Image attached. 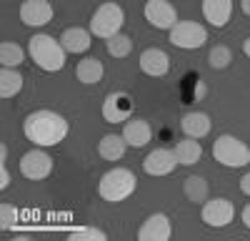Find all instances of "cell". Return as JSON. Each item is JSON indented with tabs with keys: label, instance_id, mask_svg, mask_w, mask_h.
I'll use <instances>...</instances> for the list:
<instances>
[{
	"label": "cell",
	"instance_id": "277c9868",
	"mask_svg": "<svg viewBox=\"0 0 250 241\" xmlns=\"http://www.w3.org/2000/svg\"><path fill=\"white\" fill-rule=\"evenodd\" d=\"M213 158L225 169H243L250 164V148L245 141H240L230 133H223L213 144Z\"/></svg>",
	"mask_w": 250,
	"mask_h": 241
},
{
	"label": "cell",
	"instance_id": "d4e9b609",
	"mask_svg": "<svg viewBox=\"0 0 250 241\" xmlns=\"http://www.w3.org/2000/svg\"><path fill=\"white\" fill-rule=\"evenodd\" d=\"M105 48H108V53L113 58H125V55H130V50H133V40L125 33H118V35L105 40Z\"/></svg>",
	"mask_w": 250,
	"mask_h": 241
},
{
	"label": "cell",
	"instance_id": "4dcf8cb0",
	"mask_svg": "<svg viewBox=\"0 0 250 241\" xmlns=\"http://www.w3.org/2000/svg\"><path fill=\"white\" fill-rule=\"evenodd\" d=\"M240 218H243V224H245V229H250V204H248V206L243 209V216H240Z\"/></svg>",
	"mask_w": 250,
	"mask_h": 241
},
{
	"label": "cell",
	"instance_id": "cb8c5ba5",
	"mask_svg": "<svg viewBox=\"0 0 250 241\" xmlns=\"http://www.w3.org/2000/svg\"><path fill=\"white\" fill-rule=\"evenodd\" d=\"M23 60H25L23 46L13 43V40H5V43L0 46V63H3V68H18Z\"/></svg>",
	"mask_w": 250,
	"mask_h": 241
},
{
	"label": "cell",
	"instance_id": "5b68a950",
	"mask_svg": "<svg viewBox=\"0 0 250 241\" xmlns=\"http://www.w3.org/2000/svg\"><path fill=\"white\" fill-rule=\"evenodd\" d=\"M123 23H125L123 8H120L118 3H103V5L93 13V18H90V33H93L95 38L108 40V38H113V35L120 33Z\"/></svg>",
	"mask_w": 250,
	"mask_h": 241
},
{
	"label": "cell",
	"instance_id": "ac0fdd59",
	"mask_svg": "<svg viewBox=\"0 0 250 241\" xmlns=\"http://www.w3.org/2000/svg\"><path fill=\"white\" fill-rule=\"evenodd\" d=\"M180 128H183V133L188 136V138H205L208 133H210V128H213V120H210V116L208 113H200V111H190V113H185L183 118H180Z\"/></svg>",
	"mask_w": 250,
	"mask_h": 241
},
{
	"label": "cell",
	"instance_id": "ba28073f",
	"mask_svg": "<svg viewBox=\"0 0 250 241\" xmlns=\"http://www.w3.org/2000/svg\"><path fill=\"white\" fill-rule=\"evenodd\" d=\"M233 216H235L233 201H228V198H223V196L208 198L205 204H203V209H200V218H203L210 229H223V226H228V224L233 221Z\"/></svg>",
	"mask_w": 250,
	"mask_h": 241
},
{
	"label": "cell",
	"instance_id": "6da1fadb",
	"mask_svg": "<svg viewBox=\"0 0 250 241\" xmlns=\"http://www.w3.org/2000/svg\"><path fill=\"white\" fill-rule=\"evenodd\" d=\"M68 131H70L68 120L62 118L60 113L48 111V108L33 111V113H28L25 120H23V133H25V138L30 141L33 146H40V148L58 146L60 141H65Z\"/></svg>",
	"mask_w": 250,
	"mask_h": 241
},
{
	"label": "cell",
	"instance_id": "4316f807",
	"mask_svg": "<svg viewBox=\"0 0 250 241\" xmlns=\"http://www.w3.org/2000/svg\"><path fill=\"white\" fill-rule=\"evenodd\" d=\"M70 239H73V241H83V239H90V241H105L108 234H105V231H100V229L88 226V229H75V231L70 234Z\"/></svg>",
	"mask_w": 250,
	"mask_h": 241
},
{
	"label": "cell",
	"instance_id": "8fae6325",
	"mask_svg": "<svg viewBox=\"0 0 250 241\" xmlns=\"http://www.w3.org/2000/svg\"><path fill=\"white\" fill-rule=\"evenodd\" d=\"M138 66L145 75H150V78H163V75H168L170 71V55L165 53L163 48H145L138 58Z\"/></svg>",
	"mask_w": 250,
	"mask_h": 241
},
{
	"label": "cell",
	"instance_id": "44dd1931",
	"mask_svg": "<svg viewBox=\"0 0 250 241\" xmlns=\"http://www.w3.org/2000/svg\"><path fill=\"white\" fill-rule=\"evenodd\" d=\"M75 75L80 83H85V86H95L103 80V75H105V68H103V63L98 58H83L78 68H75Z\"/></svg>",
	"mask_w": 250,
	"mask_h": 241
},
{
	"label": "cell",
	"instance_id": "3957f363",
	"mask_svg": "<svg viewBox=\"0 0 250 241\" xmlns=\"http://www.w3.org/2000/svg\"><path fill=\"white\" fill-rule=\"evenodd\" d=\"M138 186V178L130 169H123V166H115L110 169L108 173L100 176V184H98V193L103 201H110V204H120L125 201Z\"/></svg>",
	"mask_w": 250,
	"mask_h": 241
},
{
	"label": "cell",
	"instance_id": "52a82bcc",
	"mask_svg": "<svg viewBox=\"0 0 250 241\" xmlns=\"http://www.w3.org/2000/svg\"><path fill=\"white\" fill-rule=\"evenodd\" d=\"M20 173H23L28 181H43L53 173V158L45 148H30L28 153H23L20 158Z\"/></svg>",
	"mask_w": 250,
	"mask_h": 241
},
{
	"label": "cell",
	"instance_id": "7402d4cb",
	"mask_svg": "<svg viewBox=\"0 0 250 241\" xmlns=\"http://www.w3.org/2000/svg\"><path fill=\"white\" fill-rule=\"evenodd\" d=\"M183 193H185L188 201H193V204H205L210 189H208V181L203 176H188L183 181Z\"/></svg>",
	"mask_w": 250,
	"mask_h": 241
},
{
	"label": "cell",
	"instance_id": "30bf717a",
	"mask_svg": "<svg viewBox=\"0 0 250 241\" xmlns=\"http://www.w3.org/2000/svg\"><path fill=\"white\" fill-rule=\"evenodd\" d=\"M143 13H145V20L158 30H170L178 23V10L168 0H148Z\"/></svg>",
	"mask_w": 250,
	"mask_h": 241
},
{
	"label": "cell",
	"instance_id": "2e32d148",
	"mask_svg": "<svg viewBox=\"0 0 250 241\" xmlns=\"http://www.w3.org/2000/svg\"><path fill=\"white\" fill-rule=\"evenodd\" d=\"M233 15V0H203V18L213 28H225Z\"/></svg>",
	"mask_w": 250,
	"mask_h": 241
},
{
	"label": "cell",
	"instance_id": "1f68e13d",
	"mask_svg": "<svg viewBox=\"0 0 250 241\" xmlns=\"http://www.w3.org/2000/svg\"><path fill=\"white\" fill-rule=\"evenodd\" d=\"M240 8H243V13L250 18V0H240Z\"/></svg>",
	"mask_w": 250,
	"mask_h": 241
},
{
	"label": "cell",
	"instance_id": "4fadbf2b",
	"mask_svg": "<svg viewBox=\"0 0 250 241\" xmlns=\"http://www.w3.org/2000/svg\"><path fill=\"white\" fill-rule=\"evenodd\" d=\"M20 20L28 28H43L53 20V5L48 0H25L20 5Z\"/></svg>",
	"mask_w": 250,
	"mask_h": 241
},
{
	"label": "cell",
	"instance_id": "603a6c76",
	"mask_svg": "<svg viewBox=\"0 0 250 241\" xmlns=\"http://www.w3.org/2000/svg\"><path fill=\"white\" fill-rule=\"evenodd\" d=\"M25 78L18 73V68H3L0 71V96L3 98H15L23 91Z\"/></svg>",
	"mask_w": 250,
	"mask_h": 241
},
{
	"label": "cell",
	"instance_id": "e0dca14e",
	"mask_svg": "<svg viewBox=\"0 0 250 241\" xmlns=\"http://www.w3.org/2000/svg\"><path fill=\"white\" fill-rule=\"evenodd\" d=\"M60 43L68 53H85L93 46V33L80 28V25H73V28H65L60 33Z\"/></svg>",
	"mask_w": 250,
	"mask_h": 241
},
{
	"label": "cell",
	"instance_id": "9a60e30c",
	"mask_svg": "<svg viewBox=\"0 0 250 241\" xmlns=\"http://www.w3.org/2000/svg\"><path fill=\"white\" fill-rule=\"evenodd\" d=\"M123 138H125V144H128V146L143 148V146L150 144L153 126L145 118H128V120H125V126H123Z\"/></svg>",
	"mask_w": 250,
	"mask_h": 241
},
{
	"label": "cell",
	"instance_id": "7a4b0ae2",
	"mask_svg": "<svg viewBox=\"0 0 250 241\" xmlns=\"http://www.w3.org/2000/svg\"><path fill=\"white\" fill-rule=\"evenodd\" d=\"M28 53L40 71L55 73V71H62V66H65V53L68 50L62 48L60 38L55 40L48 33H38L28 40Z\"/></svg>",
	"mask_w": 250,
	"mask_h": 241
},
{
	"label": "cell",
	"instance_id": "ffe728a7",
	"mask_svg": "<svg viewBox=\"0 0 250 241\" xmlns=\"http://www.w3.org/2000/svg\"><path fill=\"white\" fill-rule=\"evenodd\" d=\"M125 148H128V144H125V138L123 133H108V136H103L98 141V153L105 158V161H120L125 156Z\"/></svg>",
	"mask_w": 250,
	"mask_h": 241
},
{
	"label": "cell",
	"instance_id": "484cf974",
	"mask_svg": "<svg viewBox=\"0 0 250 241\" xmlns=\"http://www.w3.org/2000/svg\"><path fill=\"white\" fill-rule=\"evenodd\" d=\"M230 60H233V53H230L228 46H215V48H210V53H208V63H210V68H215V71L228 68Z\"/></svg>",
	"mask_w": 250,
	"mask_h": 241
},
{
	"label": "cell",
	"instance_id": "7c38bea8",
	"mask_svg": "<svg viewBox=\"0 0 250 241\" xmlns=\"http://www.w3.org/2000/svg\"><path fill=\"white\" fill-rule=\"evenodd\" d=\"M170 236H173V226L165 214H150L138 229V241H168Z\"/></svg>",
	"mask_w": 250,
	"mask_h": 241
},
{
	"label": "cell",
	"instance_id": "9c48e42d",
	"mask_svg": "<svg viewBox=\"0 0 250 241\" xmlns=\"http://www.w3.org/2000/svg\"><path fill=\"white\" fill-rule=\"evenodd\" d=\"M133 98L125 91H113L103 100V118L105 123H125L128 118H133Z\"/></svg>",
	"mask_w": 250,
	"mask_h": 241
},
{
	"label": "cell",
	"instance_id": "d6986e66",
	"mask_svg": "<svg viewBox=\"0 0 250 241\" xmlns=\"http://www.w3.org/2000/svg\"><path fill=\"white\" fill-rule=\"evenodd\" d=\"M175 158L180 166H195L198 161L203 158V146L198 138H188L185 141H178L175 144Z\"/></svg>",
	"mask_w": 250,
	"mask_h": 241
},
{
	"label": "cell",
	"instance_id": "5bb4252c",
	"mask_svg": "<svg viewBox=\"0 0 250 241\" xmlns=\"http://www.w3.org/2000/svg\"><path fill=\"white\" fill-rule=\"evenodd\" d=\"M175 164H178L175 151H170V148H155V151H150L148 156H145L143 171L148 176H168V173H173Z\"/></svg>",
	"mask_w": 250,
	"mask_h": 241
},
{
	"label": "cell",
	"instance_id": "8992f818",
	"mask_svg": "<svg viewBox=\"0 0 250 241\" xmlns=\"http://www.w3.org/2000/svg\"><path fill=\"white\" fill-rule=\"evenodd\" d=\"M208 40V33L200 23L195 20H178V23L170 28V43L175 48H183V50H195V48H203Z\"/></svg>",
	"mask_w": 250,
	"mask_h": 241
},
{
	"label": "cell",
	"instance_id": "f1b7e54d",
	"mask_svg": "<svg viewBox=\"0 0 250 241\" xmlns=\"http://www.w3.org/2000/svg\"><path fill=\"white\" fill-rule=\"evenodd\" d=\"M10 186V173H8V169H5V161L0 164V189H8Z\"/></svg>",
	"mask_w": 250,
	"mask_h": 241
},
{
	"label": "cell",
	"instance_id": "f546056e",
	"mask_svg": "<svg viewBox=\"0 0 250 241\" xmlns=\"http://www.w3.org/2000/svg\"><path fill=\"white\" fill-rule=\"evenodd\" d=\"M240 191H243L245 196H250V171L240 178Z\"/></svg>",
	"mask_w": 250,
	"mask_h": 241
},
{
	"label": "cell",
	"instance_id": "83f0119b",
	"mask_svg": "<svg viewBox=\"0 0 250 241\" xmlns=\"http://www.w3.org/2000/svg\"><path fill=\"white\" fill-rule=\"evenodd\" d=\"M0 214H3V229H10V226H13V221L18 218L15 209H13L10 204H3V206H0Z\"/></svg>",
	"mask_w": 250,
	"mask_h": 241
},
{
	"label": "cell",
	"instance_id": "d6a6232c",
	"mask_svg": "<svg viewBox=\"0 0 250 241\" xmlns=\"http://www.w3.org/2000/svg\"><path fill=\"white\" fill-rule=\"evenodd\" d=\"M243 53H245V55L250 58V38H248V40H245V43H243Z\"/></svg>",
	"mask_w": 250,
	"mask_h": 241
}]
</instances>
